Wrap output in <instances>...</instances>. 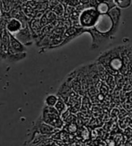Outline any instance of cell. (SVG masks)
I'll use <instances>...</instances> for the list:
<instances>
[{"mask_svg":"<svg viewBox=\"0 0 132 146\" xmlns=\"http://www.w3.org/2000/svg\"><path fill=\"white\" fill-rule=\"evenodd\" d=\"M41 119L44 123L51 125L55 128H61L64 125V122L61 119L60 114L55 109V107H44Z\"/></svg>","mask_w":132,"mask_h":146,"instance_id":"6da1fadb","label":"cell"},{"mask_svg":"<svg viewBox=\"0 0 132 146\" xmlns=\"http://www.w3.org/2000/svg\"><path fill=\"white\" fill-rule=\"evenodd\" d=\"M99 12L96 7H88L80 13L78 21L79 24L84 29H91L95 26L99 18Z\"/></svg>","mask_w":132,"mask_h":146,"instance_id":"7a4b0ae2","label":"cell"},{"mask_svg":"<svg viewBox=\"0 0 132 146\" xmlns=\"http://www.w3.org/2000/svg\"><path fill=\"white\" fill-rule=\"evenodd\" d=\"M97 33L103 34L104 36L114 34L117 31V28L114 26V23H113L112 18L109 14L100 15L98 21L93 27Z\"/></svg>","mask_w":132,"mask_h":146,"instance_id":"3957f363","label":"cell"},{"mask_svg":"<svg viewBox=\"0 0 132 146\" xmlns=\"http://www.w3.org/2000/svg\"><path fill=\"white\" fill-rule=\"evenodd\" d=\"M13 35H14L21 43H23L24 46H30L33 44V36L30 30L29 23L25 25L21 31H19L18 33H16L15 34H13Z\"/></svg>","mask_w":132,"mask_h":146,"instance_id":"277c9868","label":"cell"},{"mask_svg":"<svg viewBox=\"0 0 132 146\" xmlns=\"http://www.w3.org/2000/svg\"><path fill=\"white\" fill-rule=\"evenodd\" d=\"M28 23H23L21 20H19V19L12 17L7 20V23L5 24V30L11 34H15Z\"/></svg>","mask_w":132,"mask_h":146,"instance_id":"5b68a950","label":"cell"},{"mask_svg":"<svg viewBox=\"0 0 132 146\" xmlns=\"http://www.w3.org/2000/svg\"><path fill=\"white\" fill-rule=\"evenodd\" d=\"M26 52V47L19 41L16 38L10 33V43H9V54L23 53Z\"/></svg>","mask_w":132,"mask_h":146,"instance_id":"8992f818","label":"cell"},{"mask_svg":"<svg viewBox=\"0 0 132 146\" xmlns=\"http://www.w3.org/2000/svg\"><path fill=\"white\" fill-rule=\"evenodd\" d=\"M29 27L33 36V39H37L39 38L41 31L42 30V27L40 23V19L38 18H31L29 21Z\"/></svg>","mask_w":132,"mask_h":146,"instance_id":"52a82bcc","label":"cell"},{"mask_svg":"<svg viewBox=\"0 0 132 146\" xmlns=\"http://www.w3.org/2000/svg\"><path fill=\"white\" fill-rule=\"evenodd\" d=\"M37 130L38 132L41 135H49V134H53L54 132H56V129L53 126L49 125L46 123H44L43 121L41 122H37Z\"/></svg>","mask_w":132,"mask_h":146,"instance_id":"ba28073f","label":"cell"},{"mask_svg":"<svg viewBox=\"0 0 132 146\" xmlns=\"http://www.w3.org/2000/svg\"><path fill=\"white\" fill-rule=\"evenodd\" d=\"M9 43H10V33L5 29L3 31L2 35V51L7 56L9 54Z\"/></svg>","mask_w":132,"mask_h":146,"instance_id":"9c48e42d","label":"cell"},{"mask_svg":"<svg viewBox=\"0 0 132 146\" xmlns=\"http://www.w3.org/2000/svg\"><path fill=\"white\" fill-rule=\"evenodd\" d=\"M26 52H23V53H16V54H8L7 56H6V59H7L9 62H17V61H20L23 58H26Z\"/></svg>","mask_w":132,"mask_h":146,"instance_id":"30bf717a","label":"cell"},{"mask_svg":"<svg viewBox=\"0 0 132 146\" xmlns=\"http://www.w3.org/2000/svg\"><path fill=\"white\" fill-rule=\"evenodd\" d=\"M113 3L121 9H127L132 4V0H113Z\"/></svg>","mask_w":132,"mask_h":146,"instance_id":"8fae6325","label":"cell"},{"mask_svg":"<svg viewBox=\"0 0 132 146\" xmlns=\"http://www.w3.org/2000/svg\"><path fill=\"white\" fill-rule=\"evenodd\" d=\"M59 100V98L58 96H56L54 94H50V95H48L46 97L45 100H44V102H45L46 106H49V107H55V105L57 104Z\"/></svg>","mask_w":132,"mask_h":146,"instance_id":"7c38bea8","label":"cell"},{"mask_svg":"<svg viewBox=\"0 0 132 146\" xmlns=\"http://www.w3.org/2000/svg\"><path fill=\"white\" fill-rule=\"evenodd\" d=\"M96 9L99 12L100 15H104V14H108L109 11L111 10V7L109 6V4L106 2H102L100 3L97 6Z\"/></svg>","mask_w":132,"mask_h":146,"instance_id":"4fadbf2b","label":"cell"},{"mask_svg":"<svg viewBox=\"0 0 132 146\" xmlns=\"http://www.w3.org/2000/svg\"><path fill=\"white\" fill-rule=\"evenodd\" d=\"M50 10H51L57 16H62V15H64V14H65L66 8L62 5L61 3H59V5H57L56 6H54V7L51 8Z\"/></svg>","mask_w":132,"mask_h":146,"instance_id":"5bb4252c","label":"cell"},{"mask_svg":"<svg viewBox=\"0 0 132 146\" xmlns=\"http://www.w3.org/2000/svg\"><path fill=\"white\" fill-rule=\"evenodd\" d=\"M55 109L58 110V112L60 114V115H62L63 113L66 112L67 106H66V103L63 101V100L61 98L59 99L58 102H57V104L55 105Z\"/></svg>","mask_w":132,"mask_h":146,"instance_id":"9a60e30c","label":"cell"},{"mask_svg":"<svg viewBox=\"0 0 132 146\" xmlns=\"http://www.w3.org/2000/svg\"><path fill=\"white\" fill-rule=\"evenodd\" d=\"M122 65V63L121 61V59H119L117 58H113L111 62H110V66L112 68V69H114V70H118V69L121 68Z\"/></svg>","mask_w":132,"mask_h":146,"instance_id":"2e32d148","label":"cell"},{"mask_svg":"<svg viewBox=\"0 0 132 146\" xmlns=\"http://www.w3.org/2000/svg\"><path fill=\"white\" fill-rule=\"evenodd\" d=\"M21 2H23V3H26V2H29V1H31V0H20ZM38 2L40 1V0H37Z\"/></svg>","mask_w":132,"mask_h":146,"instance_id":"e0dca14e","label":"cell"},{"mask_svg":"<svg viewBox=\"0 0 132 146\" xmlns=\"http://www.w3.org/2000/svg\"><path fill=\"white\" fill-rule=\"evenodd\" d=\"M98 1H101V3H102V2H104L105 0H98Z\"/></svg>","mask_w":132,"mask_h":146,"instance_id":"ac0fdd59","label":"cell"},{"mask_svg":"<svg viewBox=\"0 0 132 146\" xmlns=\"http://www.w3.org/2000/svg\"><path fill=\"white\" fill-rule=\"evenodd\" d=\"M99 146H105V145H104V144H100Z\"/></svg>","mask_w":132,"mask_h":146,"instance_id":"d6986e66","label":"cell"}]
</instances>
